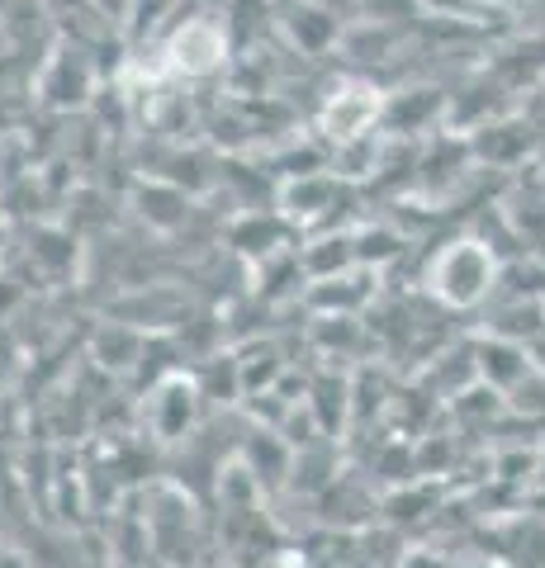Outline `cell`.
I'll return each mask as SVG.
<instances>
[{"label":"cell","instance_id":"obj_2","mask_svg":"<svg viewBox=\"0 0 545 568\" xmlns=\"http://www.w3.org/2000/svg\"><path fill=\"white\" fill-rule=\"evenodd\" d=\"M384 114V100L375 85L365 81H342L332 85L323 110H319V133L327 142H337V148H346V142H361L365 133L375 129V119Z\"/></svg>","mask_w":545,"mask_h":568},{"label":"cell","instance_id":"obj_1","mask_svg":"<svg viewBox=\"0 0 545 568\" xmlns=\"http://www.w3.org/2000/svg\"><path fill=\"white\" fill-rule=\"evenodd\" d=\"M162 62L171 77H185V81H204L228 62V29L209 14H195V20L175 24L162 43Z\"/></svg>","mask_w":545,"mask_h":568},{"label":"cell","instance_id":"obj_3","mask_svg":"<svg viewBox=\"0 0 545 568\" xmlns=\"http://www.w3.org/2000/svg\"><path fill=\"white\" fill-rule=\"evenodd\" d=\"M488 280H494V256H488L480 242H455L432 265V290L455 308L474 304V298L488 290Z\"/></svg>","mask_w":545,"mask_h":568}]
</instances>
